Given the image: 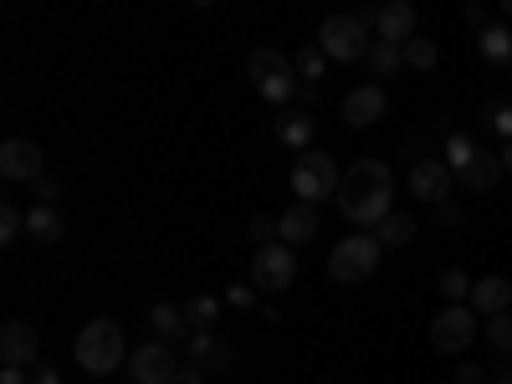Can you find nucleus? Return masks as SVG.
Returning a JSON list of instances; mask_svg holds the SVG:
<instances>
[{
    "instance_id": "obj_45",
    "label": "nucleus",
    "mask_w": 512,
    "mask_h": 384,
    "mask_svg": "<svg viewBox=\"0 0 512 384\" xmlns=\"http://www.w3.org/2000/svg\"><path fill=\"white\" fill-rule=\"evenodd\" d=\"M502 11H507V16H512V0H502Z\"/></svg>"
},
{
    "instance_id": "obj_20",
    "label": "nucleus",
    "mask_w": 512,
    "mask_h": 384,
    "mask_svg": "<svg viewBox=\"0 0 512 384\" xmlns=\"http://www.w3.org/2000/svg\"><path fill=\"white\" fill-rule=\"evenodd\" d=\"M477 52L487 67H512V26H487L477 36Z\"/></svg>"
},
{
    "instance_id": "obj_6",
    "label": "nucleus",
    "mask_w": 512,
    "mask_h": 384,
    "mask_svg": "<svg viewBox=\"0 0 512 384\" xmlns=\"http://www.w3.org/2000/svg\"><path fill=\"white\" fill-rule=\"evenodd\" d=\"M292 282H297V251L292 246H256V256H251V287L262 297H277Z\"/></svg>"
},
{
    "instance_id": "obj_27",
    "label": "nucleus",
    "mask_w": 512,
    "mask_h": 384,
    "mask_svg": "<svg viewBox=\"0 0 512 384\" xmlns=\"http://www.w3.org/2000/svg\"><path fill=\"white\" fill-rule=\"evenodd\" d=\"M297 72H303V82H313V88L323 82V72H328V52L318 47V41H313V47H303V52H297Z\"/></svg>"
},
{
    "instance_id": "obj_23",
    "label": "nucleus",
    "mask_w": 512,
    "mask_h": 384,
    "mask_svg": "<svg viewBox=\"0 0 512 384\" xmlns=\"http://www.w3.org/2000/svg\"><path fill=\"white\" fill-rule=\"evenodd\" d=\"M185 323H190L195 333H216V323H221V297L195 292L190 303H185Z\"/></svg>"
},
{
    "instance_id": "obj_4",
    "label": "nucleus",
    "mask_w": 512,
    "mask_h": 384,
    "mask_svg": "<svg viewBox=\"0 0 512 384\" xmlns=\"http://www.w3.org/2000/svg\"><path fill=\"white\" fill-rule=\"evenodd\" d=\"M379 256H384V246H379L374 231L344 236V241L328 251V277H333V282H364V277L379 267Z\"/></svg>"
},
{
    "instance_id": "obj_37",
    "label": "nucleus",
    "mask_w": 512,
    "mask_h": 384,
    "mask_svg": "<svg viewBox=\"0 0 512 384\" xmlns=\"http://www.w3.org/2000/svg\"><path fill=\"white\" fill-rule=\"evenodd\" d=\"M36 200H41V205H57V180H52V175L36 180Z\"/></svg>"
},
{
    "instance_id": "obj_17",
    "label": "nucleus",
    "mask_w": 512,
    "mask_h": 384,
    "mask_svg": "<svg viewBox=\"0 0 512 384\" xmlns=\"http://www.w3.org/2000/svg\"><path fill=\"white\" fill-rule=\"evenodd\" d=\"M26 236H31V241H41V246L62 241V236H67L62 210H57V205H31V210H26Z\"/></svg>"
},
{
    "instance_id": "obj_36",
    "label": "nucleus",
    "mask_w": 512,
    "mask_h": 384,
    "mask_svg": "<svg viewBox=\"0 0 512 384\" xmlns=\"http://www.w3.org/2000/svg\"><path fill=\"white\" fill-rule=\"evenodd\" d=\"M456 384H492V379H487L482 364H461V369H456Z\"/></svg>"
},
{
    "instance_id": "obj_35",
    "label": "nucleus",
    "mask_w": 512,
    "mask_h": 384,
    "mask_svg": "<svg viewBox=\"0 0 512 384\" xmlns=\"http://www.w3.org/2000/svg\"><path fill=\"white\" fill-rule=\"evenodd\" d=\"M256 297H262L256 287H231V292H226V303H231V308H256Z\"/></svg>"
},
{
    "instance_id": "obj_5",
    "label": "nucleus",
    "mask_w": 512,
    "mask_h": 384,
    "mask_svg": "<svg viewBox=\"0 0 512 384\" xmlns=\"http://www.w3.org/2000/svg\"><path fill=\"white\" fill-rule=\"evenodd\" d=\"M318 47L328 52V62H359L369 57V21L364 16H328L318 31Z\"/></svg>"
},
{
    "instance_id": "obj_8",
    "label": "nucleus",
    "mask_w": 512,
    "mask_h": 384,
    "mask_svg": "<svg viewBox=\"0 0 512 384\" xmlns=\"http://www.w3.org/2000/svg\"><path fill=\"white\" fill-rule=\"evenodd\" d=\"M36 354H41V333L26 318H6V328H0V364L26 369V364H36Z\"/></svg>"
},
{
    "instance_id": "obj_16",
    "label": "nucleus",
    "mask_w": 512,
    "mask_h": 384,
    "mask_svg": "<svg viewBox=\"0 0 512 384\" xmlns=\"http://www.w3.org/2000/svg\"><path fill=\"white\" fill-rule=\"evenodd\" d=\"M236 364V354H231V344H221L216 333H190V369H231Z\"/></svg>"
},
{
    "instance_id": "obj_29",
    "label": "nucleus",
    "mask_w": 512,
    "mask_h": 384,
    "mask_svg": "<svg viewBox=\"0 0 512 384\" xmlns=\"http://www.w3.org/2000/svg\"><path fill=\"white\" fill-rule=\"evenodd\" d=\"M441 62V52H436V41H405V67H415V72H431Z\"/></svg>"
},
{
    "instance_id": "obj_42",
    "label": "nucleus",
    "mask_w": 512,
    "mask_h": 384,
    "mask_svg": "<svg viewBox=\"0 0 512 384\" xmlns=\"http://www.w3.org/2000/svg\"><path fill=\"white\" fill-rule=\"evenodd\" d=\"M0 384H31V374L26 369H6V374H0Z\"/></svg>"
},
{
    "instance_id": "obj_1",
    "label": "nucleus",
    "mask_w": 512,
    "mask_h": 384,
    "mask_svg": "<svg viewBox=\"0 0 512 384\" xmlns=\"http://www.w3.org/2000/svg\"><path fill=\"white\" fill-rule=\"evenodd\" d=\"M338 210L359 231H379L384 216H395V169L384 159H359L344 185H338Z\"/></svg>"
},
{
    "instance_id": "obj_32",
    "label": "nucleus",
    "mask_w": 512,
    "mask_h": 384,
    "mask_svg": "<svg viewBox=\"0 0 512 384\" xmlns=\"http://www.w3.org/2000/svg\"><path fill=\"white\" fill-rule=\"evenodd\" d=\"M16 236H26V210H16V205H6L0 210V241H16Z\"/></svg>"
},
{
    "instance_id": "obj_21",
    "label": "nucleus",
    "mask_w": 512,
    "mask_h": 384,
    "mask_svg": "<svg viewBox=\"0 0 512 384\" xmlns=\"http://www.w3.org/2000/svg\"><path fill=\"white\" fill-rule=\"evenodd\" d=\"M149 328L159 333V344H175V338H185V333H190L185 308H175V303H154V308H149Z\"/></svg>"
},
{
    "instance_id": "obj_10",
    "label": "nucleus",
    "mask_w": 512,
    "mask_h": 384,
    "mask_svg": "<svg viewBox=\"0 0 512 384\" xmlns=\"http://www.w3.org/2000/svg\"><path fill=\"white\" fill-rule=\"evenodd\" d=\"M128 379L134 384H169L175 379V349L169 344H144L128 354Z\"/></svg>"
},
{
    "instance_id": "obj_44",
    "label": "nucleus",
    "mask_w": 512,
    "mask_h": 384,
    "mask_svg": "<svg viewBox=\"0 0 512 384\" xmlns=\"http://www.w3.org/2000/svg\"><path fill=\"white\" fill-rule=\"evenodd\" d=\"M492 384H512V369H502V374H497V379H492Z\"/></svg>"
},
{
    "instance_id": "obj_41",
    "label": "nucleus",
    "mask_w": 512,
    "mask_h": 384,
    "mask_svg": "<svg viewBox=\"0 0 512 384\" xmlns=\"http://www.w3.org/2000/svg\"><path fill=\"white\" fill-rule=\"evenodd\" d=\"M169 384H205V374L200 369H175V379H169Z\"/></svg>"
},
{
    "instance_id": "obj_31",
    "label": "nucleus",
    "mask_w": 512,
    "mask_h": 384,
    "mask_svg": "<svg viewBox=\"0 0 512 384\" xmlns=\"http://www.w3.org/2000/svg\"><path fill=\"white\" fill-rule=\"evenodd\" d=\"M487 344H492L497 354H512V313L487 318Z\"/></svg>"
},
{
    "instance_id": "obj_22",
    "label": "nucleus",
    "mask_w": 512,
    "mask_h": 384,
    "mask_svg": "<svg viewBox=\"0 0 512 384\" xmlns=\"http://www.w3.org/2000/svg\"><path fill=\"white\" fill-rule=\"evenodd\" d=\"M246 72H251L256 88H267V82H277V77H292V72H287V57H282L277 47H256L251 62H246Z\"/></svg>"
},
{
    "instance_id": "obj_3",
    "label": "nucleus",
    "mask_w": 512,
    "mask_h": 384,
    "mask_svg": "<svg viewBox=\"0 0 512 384\" xmlns=\"http://www.w3.org/2000/svg\"><path fill=\"white\" fill-rule=\"evenodd\" d=\"M338 185H344V175H338V164L323 149L297 154V164H292V195L303 205H323L328 195H338Z\"/></svg>"
},
{
    "instance_id": "obj_11",
    "label": "nucleus",
    "mask_w": 512,
    "mask_h": 384,
    "mask_svg": "<svg viewBox=\"0 0 512 384\" xmlns=\"http://www.w3.org/2000/svg\"><path fill=\"white\" fill-rule=\"evenodd\" d=\"M0 175H6L11 185H21V180H41V144H31V139H6L0 144Z\"/></svg>"
},
{
    "instance_id": "obj_40",
    "label": "nucleus",
    "mask_w": 512,
    "mask_h": 384,
    "mask_svg": "<svg viewBox=\"0 0 512 384\" xmlns=\"http://www.w3.org/2000/svg\"><path fill=\"white\" fill-rule=\"evenodd\" d=\"M436 221H441V226H456V221H461V210L446 200V205H436Z\"/></svg>"
},
{
    "instance_id": "obj_19",
    "label": "nucleus",
    "mask_w": 512,
    "mask_h": 384,
    "mask_svg": "<svg viewBox=\"0 0 512 384\" xmlns=\"http://www.w3.org/2000/svg\"><path fill=\"white\" fill-rule=\"evenodd\" d=\"M502 175H507V169H502V159L482 149V154H477L472 164H466V169H461V175H456V180H461L466 190H492V185H497Z\"/></svg>"
},
{
    "instance_id": "obj_9",
    "label": "nucleus",
    "mask_w": 512,
    "mask_h": 384,
    "mask_svg": "<svg viewBox=\"0 0 512 384\" xmlns=\"http://www.w3.org/2000/svg\"><path fill=\"white\" fill-rule=\"evenodd\" d=\"M451 185H456V175L446 169V159H420V164H410V195H415V200L446 205Z\"/></svg>"
},
{
    "instance_id": "obj_38",
    "label": "nucleus",
    "mask_w": 512,
    "mask_h": 384,
    "mask_svg": "<svg viewBox=\"0 0 512 384\" xmlns=\"http://www.w3.org/2000/svg\"><path fill=\"white\" fill-rule=\"evenodd\" d=\"M31 384H62V374H57L52 364H36V369H31Z\"/></svg>"
},
{
    "instance_id": "obj_12",
    "label": "nucleus",
    "mask_w": 512,
    "mask_h": 384,
    "mask_svg": "<svg viewBox=\"0 0 512 384\" xmlns=\"http://www.w3.org/2000/svg\"><path fill=\"white\" fill-rule=\"evenodd\" d=\"M384 108H390L384 88H379V82H364V88H354V93L344 98V108H338V113H344L349 128H374V123L384 118Z\"/></svg>"
},
{
    "instance_id": "obj_28",
    "label": "nucleus",
    "mask_w": 512,
    "mask_h": 384,
    "mask_svg": "<svg viewBox=\"0 0 512 384\" xmlns=\"http://www.w3.org/2000/svg\"><path fill=\"white\" fill-rule=\"evenodd\" d=\"M482 128L512 144V103H487V108H482Z\"/></svg>"
},
{
    "instance_id": "obj_7",
    "label": "nucleus",
    "mask_w": 512,
    "mask_h": 384,
    "mask_svg": "<svg viewBox=\"0 0 512 384\" xmlns=\"http://www.w3.org/2000/svg\"><path fill=\"white\" fill-rule=\"evenodd\" d=\"M477 333H482V318L466 308V303H456V308H441L436 313L431 344H436V354H466V349L477 344Z\"/></svg>"
},
{
    "instance_id": "obj_26",
    "label": "nucleus",
    "mask_w": 512,
    "mask_h": 384,
    "mask_svg": "<svg viewBox=\"0 0 512 384\" xmlns=\"http://www.w3.org/2000/svg\"><path fill=\"white\" fill-rule=\"evenodd\" d=\"M374 236H379V246H410V241H415V216L395 210V216H384V226H379Z\"/></svg>"
},
{
    "instance_id": "obj_39",
    "label": "nucleus",
    "mask_w": 512,
    "mask_h": 384,
    "mask_svg": "<svg viewBox=\"0 0 512 384\" xmlns=\"http://www.w3.org/2000/svg\"><path fill=\"white\" fill-rule=\"evenodd\" d=\"M466 21H472V26H482V31H487V6H482V0H472V6H466Z\"/></svg>"
},
{
    "instance_id": "obj_33",
    "label": "nucleus",
    "mask_w": 512,
    "mask_h": 384,
    "mask_svg": "<svg viewBox=\"0 0 512 384\" xmlns=\"http://www.w3.org/2000/svg\"><path fill=\"white\" fill-rule=\"evenodd\" d=\"M297 88H303L297 77H277V82H267V88H256V93H262L267 103H292V98H297Z\"/></svg>"
},
{
    "instance_id": "obj_13",
    "label": "nucleus",
    "mask_w": 512,
    "mask_h": 384,
    "mask_svg": "<svg viewBox=\"0 0 512 384\" xmlns=\"http://www.w3.org/2000/svg\"><path fill=\"white\" fill-rule=\"evenodd\" d=\"M466 308H472L477 318H502L507 308H512V282L507 277H477L472 282V297H466Z\"/></svg>"
},
{
    "instance_id": "obj_43",
    "label": "nucleus",
    "mask_w": 512,
    "mask_h": 384,
    "mask_svg": "<svg viewBox=\"0 0 512 384\" xmlns=\"http://www.w3.org/2000/svg\"><path fill=\"white\" fill-rule=\"evenodd\" d=\"M502 169H507V175H512V144L502 149Z\"/></svg>"
},
{
    "instance_id": "obj_25",
    "label": "nucleus",
    "mask_w": 512,
    "mask_h": 384,
    "mask_svg": "<svg viewBox=\"0 0 512 384\" xmlns=\"http://www.w3.org/2000/svg\"><path fill=\"white\" fill-rule=\"evenodd\" d=\"M477 154H482V144H477L472 134H451V139H446V154H441V159H446V169H451V175H461V169L472 164Z\"/></svg>"
},
{
    "instance_id": "obj_2",
    "label": "nucleus",
    "mask_w": 512,
    "mask_h": 384,
    "mask_svg": "<svg viewBox=\"0 0 512 384\" xmlns=\"http://www.w3.org/2000/svg\"><path fill=\"white\" fill-rule=\"evenodd\" d=\"M77 369L82 374H113L123 359H128V349H123V328L113 323V318H93L88 328L77 333Z\"/></svg>"
},
{
    "instance_id": "obj_15",
    "label": "nucleus",
    "mask_w": 512,
    "mask_h": 384,
    "mask_svg": "<svg viewBox=\"0 0 512 384\" xmlns=\"http://www.w3.org/2000/svg\"><path fill=\"white\" fill-rule=\"evenodd\" d=\"M277 226H282V246H303V241H313L318 236V205H287L282 216H277Z\"/></svg>"
},
{
    "instance_id": "obj_14",
    "label": "nucleus",
    "mask_w": 512,
    "mask_h": 384,
    "mask_svg": "<svg viewBox=\"0 0 512 384\" xmlns=\"http://www.w3.org/2000/svg\"><path fill=\"white\" fill-rule=\"evenodd\" d=\"M374 31H379V41H395V47L415 41V6H410V0H390V6H379Z\"/></svg>"
},
{
    "instance_id": "obj_30",
    "label": "nucleus",
    "mask_w": 512,
    "mask_h": 384,
    "mask_svg": "<svg viewBox=\"0 0 512 384\" xmlns=\"http://www.w3.org/2000/svg\"><path fill=\"white\" fill-rule=\"evenodd\" d=\"M441 297L456 308V303H466V297H472V277H466L461 267H451V272H441Z\"/></svg>"
},
{
    "instance_id": "obj_34",
    "label": "nucleus",
    "mask_w": 512,
    "mask_h": 384,
    "mask_svg": "<svg viewBox=\"0 0 512 384\" xmlns=\"http://www.w3.org/2000/svg\"><path fill=\"white\" fill-rule=\"evenodd\" d=\"M251 236H256V246H277V241H282V226H277L272 216H256V221H251Z\"/></svg>"
},
{
    "instance_id": "obj_24",
    "label": "nucleus",
    "mask_w": 512,
    "mask_h": 384,
    "mask_svg": "<svg viewBox=\"0 0 512 384\" xmlns=\"http://www.w3.org/2000/svg\"><path fill=\"white\" fill-rule=\"evenodd\" d=\"M364 62H369V72H374L379 82H390V77L400 72V62H405V47H395V41H374Z\"/></svg>"
},
{
    "instance_id": "obj_18",
    "label": "nucleus",
    "mask_w": 512,
    "mask_h": 384,
    "mask_svg": "<svg viewBox=\"0 0 512 384\" xmlns=\"http://www.w3.org/2000/svg\"><path fill=\"white\" fill-rule=\"evenodd\" d=\"M313 134H318L313 113H282V118H277V144H282V149H297V154H308Z\"/></svg>"
}]
</instances>
